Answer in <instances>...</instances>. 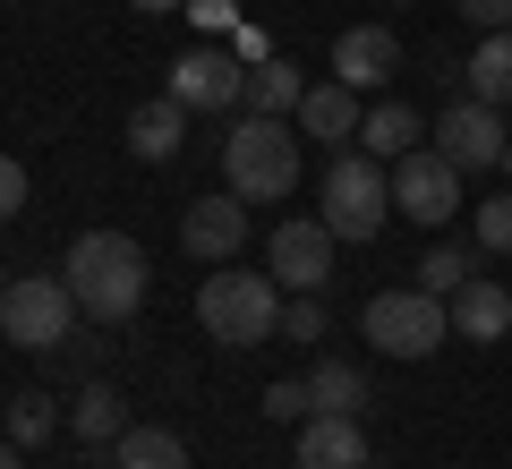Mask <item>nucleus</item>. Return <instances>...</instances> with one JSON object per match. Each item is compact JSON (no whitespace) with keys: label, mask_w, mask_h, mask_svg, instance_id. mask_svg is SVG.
I'll use <instances>...</instances> for the list:
<instances>
[{"label":"nucleus","mask_w":512,"mask_h":469,"mask_svg":"<svg viewBox=\"0 0 512 469\" xmlns=\"http://www.w3.org/2000/svg\"><path fill=\"white\" fill-rule=\"evenodd\" d=\"M60 273H69L86 325H128L146 307V248L128 231H77L69 256H60Z\"/></svg>","instance_id":"f257e3e1"},{"label":"nucleus","mask_w":512,"mask_h":469,"mask_svg":"<svg viewBox=\"0 0 512 469\" xmlns=\"http://www.w3.org/2000/svg\"><path fill=\"white\" fill-rule=\"evenodd\" d=\"M222 180L231 197L248 205H274L299 188V120H274V111H239L222 128Z\"/></svg>","instance_id":"f03ea898"},{"label":"nucleus","mask_w":512,"mask_h":469,"mask_svg":"<svg viewBox=\"0 0 512 469\" xmlns=\"http://www.w3.org/2000/svg\"><path fill=\"white\" fill-rule=\"evenodd\" d=\"M197 325L214 333L222 350H256L282 333V282L274 273H239V265H214L197 282Z\"/></svg>","instance_id":"7ed1b4c3"},{"label":"nucleus","mask_w":512,"mask_h":469,"mask_svg":"<svg viewBox=\"0 0 512 469\" xmlns=\"http://www.w3.org/2000/svg\"><path fill=\"white\" fill-rule=\"evenodd\" d=\"M359 333L384 350V359H427V350H444V333H453V299H436V290H376L359 316Z\"/></svg>","instance_id":"20e7f679"},{"label":"nucleus","mask_w":512,"mask_h":469,"mask_svg":"<svg viewBox=\"0 0 512 469\" xmlns=\"http://www.w3.org/2000/svg\"><path fill=\"white\" fill-rule=\"evenodd\" d=\"M384 222H393V171H384L376 154H333V171H325V231L367 248Z\"/></svg>","instance_id":"39448f33"},{"label":"nucleus","mask_w":512,"mask_h":469,"mask_svg":"<svg viewBox=\"0 0 512 469\" xmlns=\"http://www.w3.org/2000/svg\"><path fill=\"white\" fill-rule=\"evenodd\" d=\"M0 333L18 350H60L77 333V290L69 273H18V282L0 290Z\"/></svg>","instance_id":"423d86ee"},{"label":"nucleus","mask_w":512,"mask_h":469,"mask_svg":"<svg viewBox=\"0 0 512 469\" xmlns=\"http://www.w3.org/2000/svg\"><path fill=\"white\" fill-rule=\"evenodd\" d=\"M393 214H410L419 231H444L461 214V171L444 163L436 145H410L402 163H393Z\"/></svg>","instance_id":"0eeeda50"},{"label":"nucleus","mask_w":512,"mask_h":469,"mask_svg":"<svg viewBox=\"0 0 512 469\" xmlns=\"http://www.w3.org/2000/svg\"><path fill=\"white\" fill-rule=\"evenodd\" d=\"M504 145H512L504 111L478 103V94H461V103L436 111V154H444L453 171H504Z\"/></svg>","instance_id":"6e6552de"},{"label":"nucleus","mask_w":512,"mask_h":469,"mask_svg":"<svg viewBox=\"0 0 512 469\" xmlns=\"http://www.w3.org/2000/svg\"><path fill=\"white\" fill-rule=\"evenodd\" d=\"M171 94H180L188 111H248V60L197 43V52L171 60Z\"/></svg>","instance_id":"1a4fd4ad"},{"label":"nucleus","mask_w":512,"mask_h":469,"mask_svg":"<svg viewBox=\"0 0 512 469\" xmlns=\"http://www.w3.org/2000/svg\"><path fill=\"white\" fill-rule=\"evenodd\" d=\"M333 248H342V239L325 231V214H291L265 256H274V282L299 299V290H325V282H333Z\"/></svg>","instance_id":"9d476101"},{"label":"nucleus","mask_w":512,"mask_h":469,"mask_svg":"<svg viewBox=\"0 0 512 469\" xmlns=\"http://www.w3.org/2000/svg\"><path fill=\"white\" fill-rule=\"evenodd\" d=\"M180 248L197 256V265H231V256L248 248V197H197L180 214Z\"/></svg>","instance_id":"9b49d317"},{"label":"nucleus","mask_w":512,"mask_h":469,"mask_svg":"<svg viewBox=\"0 0 512 469\" xmlns=\"http://www.w3.org/2000/svg\"><path fill=\"white\" fill-rule=\"evenodd\" d=\"M393 69H402V35H393V26H350V35H333V77H342L350 94L384 86Z\"/></svg>","instance_id":"f8f14e48"},{"label":"nucleus","mask_w":512,"mask_h":469,"mask_svg":"<svg viewBox=\"0 0 512 469\" xmlns=\"http://www.w3.org/2000/svg\"><path fill=\"white\" fill-rule=\"evenodd\" d=\"M299 469H367V427L350 410L299 418Z\"/></svg>","instance_id":"ddd939ff"},{"label":"nucleus","mask_w":512,"mask_h":469,"mask_svg":"<svg viewBox=\"0 0 512 469\" xmlns=\"http://www.w3.org/2000/svg\"><path fill=\"white\" fill-rule=\"evenodd\" d=\"M453 333L461 342H487V350L512 333V290L495 282V273H470V282L453 290Z\"/></svg>","instance_id":"4468645a"},{"label":"nucleus","mask_w":512,"mask_h":469,"mask_svg":"<svg viewBox=\"0 0 512 469\" xmlns=\"http://www.w3.org/2000/svg\"><path fill=\"white\" fill-rule=\"evenodd\" d=\"M180 145H188V103L180 94H154V103L128 111V154L137 163H171Z\"/></svg>","instance_id":"2eb2a0df"},{"label":"nucleus","mask_w":512,"mask_h":469,"mask_svg":"<svg viewBox=\"0 0 512 469\" xmlns=\"http://www.w3.org/2000/svg\"><path fill=\"white\" fill-rule=\"evenodd\" d=\"M291 120H299V137H316V145H350L367 111H359V94H350L342 77H333V86H308V94H299V111H291Z\"/></svg>","instance_id":"dca6fc26"},{"label":"nucleus","mask_w":512,"mask_h":469,"mask_svg":"<svg viewBox=\"0 0 512 469\" xmlns=\"http://www.w3.org/2000/svg\"><path fill=\"white\" fill-rule=\"evenodd\" d=\"M69 427H77V444H120L128 427H137V418H128V401L111 393V384H77V401H69Z\"/></svg>","instance_id":"f3484780"},{"label":"nucleus","mask_w":512,"mask_h":469,"mask_svg":"<svg viewBox=\"0 0 512 469\" xmlns=\"http://www.w3.org/2000/svg\"><path fill=\"white\" fill-rule=\"evenodd\" d=\"M461 94H478V103H495V111L512 103V26L504 35H478V52L461 60Z\"/></svg>","instance_id":"a211bd4d"},{"label":"nucleus","mask_w":512,"mask_h":469,"mask_svg":"<svg viewBox=\"0 0 512 469\" xmlns=\"http://www.w3.org/2000/svg\"><path fill=\"white\" fill-rule=\"evenodd\" d=\"M419 137H427V120H419L410 103H376V111L359 120V154H376V163H402Z\"/></svg>","instance_id":"6ab92c4d"},{"label":"nucleus","mask_w":512,"mask_h":469,"mask_svg":"<svg viewBox=\"0 0 512 469\" xmlns=\"http://www.w3.org/2000/svg\"><path fill=\"white\" fill-rule=\"evenodd\" d=\"M60 427H69V410H60L52 393H18V401H9V410H0V435H9V444H18V452L52 444Z\"/></svg>","instance_id":"aec40b11"},{"label":"nucleus","mask_w":512,"mask_h":469,"mask_svg":"<svg viewBox=\"0 0 512 469\" xmlns=\"http://www.w3.org/2000/svg\"><path fill=\"white\" fill-rule=\"evenodd\" d=\"M111 469H197V461H188V444L171 427H128L111 444Z\"/></svg>","instance_id":"412c9836"},{"label":"nucleus","mask_w":512,"mask_h":469,"mask_svg":"<svg viewBox=\"0 0 512 469\" xmlns=\"http://www.w3.org/2000/svg\"><path fill=\"white\" fill-rule=\"evenodd\" d=\"M308 401H316V410H350V418H359L367 410V376L350 359H316L308 367Z\"/></svg>","instance_id":"4be33fe9"},{"label":"nucleus","mask_w":512,"mask_h":469,"mask_svg":"<svg viewBox=\"0 0 512 469\" xmlns=\"http://www.w3.org/2000/svg\"><path fill=\"white\" fill-rule=\"evenodd\" d=\"M299 94H308V86H299L291 60H256V69H248V111H274V120H291Z\"/></svg>","instance_id":"5701e85b"},{"label":"nucleus","mask_w":512,"mask_h":469,"mask_svg":"<svg viewBox=\"0 0 512 469\" xmlns=\"http://www.w3.org/2000/svg\"><path fill=\"white\" fill-rule=\"evenodd\" d=\"M470 273H478V256H470V248H453V239L419 256V290H436V299H453V290L470 282Z\"/></svg>","instance_id":"b1692460"},{"label":"nucleus","mask_w":512,"mask_h":469,"mask_svg":"<svg viewBox=\"0 0 512 469\" xmlns=\"http://www.w3.org/2000/svg\"><path fill=\"white\" fill-rule=\"evenodd\" d=\"M470 231H478V248H487V256H512V188L478 205V214H470Z\"/></svg>","instance_id":"393cba45"},{"label":"nucleus","mask_w":512,"mask_h":469,"mask_svg":"<svg viewBox=\"0 0 512 469\" xmlns=\"http://www.w3.org/2000/svg\"><path fill=\"white\" fill-rule=\"evenodd\" d=\"M265 418H316V401H308V376H282V384H265Z\"/></svg>","instance_id":"a878e982"},{"label":"nucleus","mask_w":512,"mask_h":469,"mask_svg":"<svg viewBox=\"0 0 512 469\" xmlns=\"http://www.w3.org/2000/svg\"><path fill=\"white\" fill-rule=\"evenodd\" d=\"M282 333H291V342H316V333H325V307H316V290H299V299L282 307Z\"/></svg>","instance_id":"bb28decb"},{"label":"nucleus","mask_w":512,"mask_h":469,"mask_svg":"<svg viewBox=\"0 0 512 469\" xmlns=\"http://www.w3.org/2000/svg\"><path fill=\"white\" fill-rule=\"evenodd\" d=\"M453 9L478 26V35H504V26H512V0H453Z\"/></svg>","instance_id":"cd10ccee"},{"label":"nucleus","mask_w":512,"mask_h":469,"mask_svg":"<svg viewBox=\"0 0 512 469\" xmlns=\"http://www.w3.org/2000/svg\"><path fill=\"white\" fill-rule=\"evenodd\" d=\"M18 205H26V163H18V154H0V222L18 214Z\"/></svg>","instance_id":"c85d7f7f"},{"label":"nucleus","mask_w":512,"mask_h":469,"mask_svg":"<svg viewBox=\"0 0 512 469\" xmlns=\"http://www.w3.org/2000/svg\"><path fill=\"white\" fill-rule=\"evenodd\" d=\"M188 9H197L205 26H222V35H231V0H188Z\"/></svg>","instance_id":"c756f323"},{"label":"nucleus","mask_w":512,"mask_h":469,"mask_svg":"<svg viewBox=\"0 0 512 469\" xmlns=\"http://www.w3.org/2000/svg\"><path fill=\"white\" fill-rule=\"evenodd\" d=\"M0 469H26V452H18V444H9V435H0Z\"/></svg>","instance_id":"7c9ffc66"},{"label":"nucleus","mask_w":512,"mask_h":469,"mask_svg":"<svg viewBox=\"0 0 512 469\" xmlns=\"http://www.w3.org/2000/svg\"><path fill=\"white\" fill-rule=\"evenodd\" d=\"M128 9H188V0H128Z\"/></svg>","instance_id":"2f4dec72"},{"label":"nucleus","mask_w":512,"mask_h":469,"mask_svg":"<svg viewBox=\"0 0 512 469\" xmlns=\"http://www.w3.org/2000/svg\"><path fill=\"white\" fill-rule=\"evenodd\" d=\"M504 180H512V145H504Z\"/></svg>","instance_id":"473e14b6"}]
</instances>
